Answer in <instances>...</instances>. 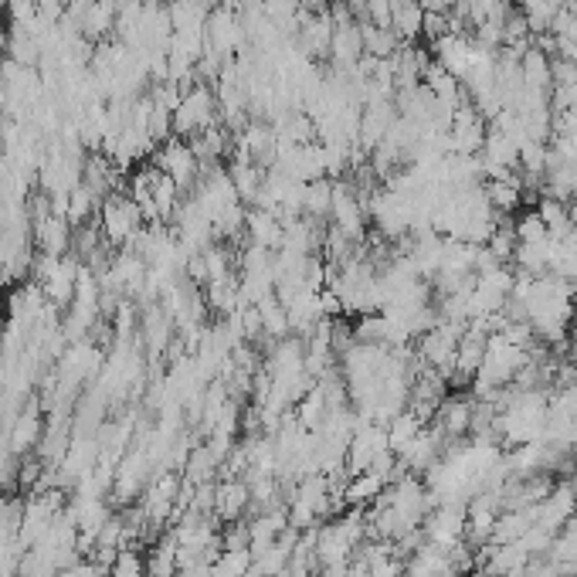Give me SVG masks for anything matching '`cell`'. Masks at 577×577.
<instances>
[{
    "mask_svg": "<svg viewBox=\"0 0 577 577\" xmlns=\"http://www.w3.org/2000/svg\"><path fill=\"white\" fill-rule=\"evenodd\" d=\"M102 228L113 241H123V238H133L136 228H140V211H136L133 201H113L106 204L102 211Z\"/></svg>",
    "mask_w": 577,
    "mask_h": 577,
    "instance_id": "cell-5",
    "label": "cell"
},
{
    "mask_svg": "<svg viewBox=\"0 0 577 577\" xmlns=\"http://www.w3.org/2000/svg\"><path fill=\"white\" fill-rule=\"evenodd\" d=\"M421 428H425V421L415 418L408 408H404L401 415L394 418L391 425H387V449H391L394 455H401V452L408 449V445L421 435Z\"/></svg>",
    "mask_w": 577,
    "mask_h": 577,
    "instance_id": "cell-6",
    "label": "cell"
},
{
    "mask_svg": "<svg viewBox=\"0 0 577 577\" xmlns=\"http://www.w3.org/2000/svg\"><path fill=\"white\" fill-rule=\"evenodd\" d=\"M465 506L462 503H438L432 506V513L425 516L421 530H425V540L435 547H455L465 540Z\"/></svg>",
    "mask_w": 577,
    "mask_h": 577,
    "instance_id": "cell-2",
    "label": "cell"
},
{
    "mask_svg": "<svg viewBox=\"0 0 577 577\" xmlns=\"http://www.w3.org/2000/svg\"><path fill=\"white\" fill-rule=\"evenodd\" d=\"M442 452H445V445H442V438L435 435V428H421V435L398 455V459L408 476H425V472L442 459Z\"/></svg>",
    "mask_w": 577,
    "mask_h": 577,
    "instance_id": "cell-4",
    "label": "cell"
},
{
    "mask_svg": "<svg viewBox=\"0 0 577 577\" xmlns=\"http://www.w3.org/2000/svg\"><path fill=\"white\" fill-rule=\"evenodd\" d=\"M177 540L174 533H170L167 540H160L157 547H153L150 561H146V577H177Z\"/></svg>",
    "mask_w": 577,
    "mask_h": 577,
    "instance_id": "cell-7",
    "label": "cell"
},
{
    "mask_svg": "<svg viewBox=\"0 0 577 577\" xmlns=\"http://www.w3.org/2000/svg\"><path fill=\"white\" fill-rule=\"evenodd\" d=\"M252 510V489L245 479H221L214 482V516L221 523H238Z\"/></svg>",
    "mask_w": 577,
    "mask_h": 577,
    "instance_id": "cell-3",
    "label": "cell"
},
{
    "mask_svg": "<svg viewBox=\"0 0 577 577\" xmlns=\"http://www.w3.org/2000/svg\"><path fill=\"white\" fill-rule=\"evenodd\" d=\"M384 452H391L387 449V428L377 425V421H360L357 432L350 435V445H347V476L370 472Z\"/></svg>",
    "mask_w": 577,
    "mask_h": 577,
    "instance_id": "cell-1",
    "label": "cell"
}]
</instances>
